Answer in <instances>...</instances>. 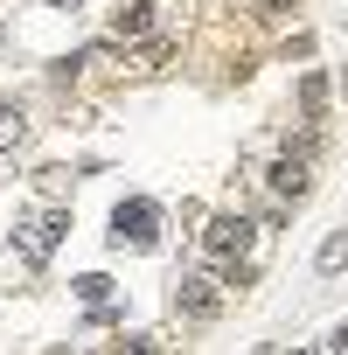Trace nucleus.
Masks as SVG:
<instances>
[{
  "mask_svg": "<svg viewBox=\"0 0 348 355\" xmlns=\"http://www.w3.org/2000/svg\"><path fill=\"white\" fill-rule=\"evenodd\" d=\"M299 105H306V119H320L327 112V77H306L299 84Z\"/></svg>",
  "mask_w": 348,
  "mask_h": 355,
  "instance_id": "obj_9",
  "label": "nucleus"
},
{
  "mask_svg": "<svg viewBox=\"0 0 348 355\" xmlns=\"http://www.w3.org/2000/svg\"><path fill=\"white\" fill-rule=\"evenodd\" d=\"M286 8H293V0H258V15H272V21H279Z\"/></svg>",
  "mask_w": 348,
  "mask_h": 355,
  "instance_id": "obj_12",
  "label": "nucleus"
},
{
  "mask_svg": "<svg viewBox=\"0 0 348 355\" xmlns=\"http://www.w3.org/2000/svg\"><path fill=\"white\" fill-rule=\"evenodd\" d=\"M174 306H182L189 320H209L223 306V279L216 272H182V279H174Z\"/></svg>",
  "mask_w": 348,
  "mask_h": 355,
  "instance_id": "obj_4",
  "label": "nucleus"
},
{
  "mask_svg": "<svg viewBox=\"0 0 348 355\" xmlns=\"http://www.w3.org/2000/svg\"><path fill=\"white\" fill-rule=\"evenodd\" d=\"M21 139H28V112H21L15 98H0V153L21 146Z\"/></svg>",
  "mask_w": 348,
  "mask_h": 355,
  "instance_id": "obj_6",
  "label": "nucleus"
},
{
  "mask_svg": "<svg viewBox=\"0 0 348 355\" xmlns=\"http://www.w3.org/2000/svg\"><path fill=\"white\" fill-rule=\"evenodd\" d=\"M313 265H320V279H334V272L348 265V230H334V237L320 244V258H313Z\"/></svg>",
  "mask_w": 348,
  "mask_h": 355,
  "instance_id": "obj_8",
  "label": "nucleus"
},
{
  "mask_svg": "<svg viewBox=\"0 0 348 355\" xmlns=\"http://www.w3.org/2000/svg\"><path fill=\"white\" fill-rule=\"evenodd\" d=\"M167 56H174V42H146V49H139V70H160Z\"/></svg>",
  "mask_w": 348,
  "mask_h": 355,
  "instance_id": "obj_11",
  "label": "nucleus"
},
{
  "mask_svg": "<svg viewBox=\"0 0 348 355\" xmlns=\"http://www.w3.org/2000/svg\"><path fill=\"white\" fill-rule=\"evenodd\" d=\"M306 189H313V139H299V146H286V153L272 160V196L299 202Z\"/></svg>",
  "mask_w": 348,
  "mask_h": 355,
  "instance_id": "obj_3",
  "label": "nucleus"
},
{
  "mask_svg": "<svg viewBox=\"0 0 348 355\" xmlns=\"http://www.w3.org/2000/svg\"><path fill=\"white\" fill-rule=\"evenodd\" d=\"M77 293H84L91 306H105V300H112V279H105V272H84V279H77Z\"/></svg>",
  "mask_w": 348,
  "mask_h": 355,
  "instance_id": "obj_10",
  "label": "nucleus"
},
{
  "mask_svg": "<svg viewBox=\"0 0 348 355\" xmlns=\"http://www.w3.org/2000/svg\"><path fill=\"white\" fill-rule=\"evenodd\" d=\"M258 230H265V223H251V216H216V223L202 230V251H209V258H237V251L258 244Z\"/></svg>",
  "mask_w": 348,
  "mask_h": 355,
  "instance_id": "obj_5",
  "label": "nucleus"
},
{
  "mask_svg": "<svg viewBox=\"0 0 348 355\" xmlns=\"http://www.w3.org/2000/svg\"><path fill=\"white\" fill-rule=\"evenodd\" d=\"M42 8H63V15H77V8H84V0H42Z\"/></svg>",
  "mask_w": 348,
  "mask_h": 355,
  "instance_id": "obj_13",
  "label": "nucleus"
},
{
  "mask_svg": "<svg viewBox=\"0 0 348 355\" xmlns=\"http://www.w3.org/2000/svg\"><path fill=\"white\" fill-rule=\"evenodd\" d=\"M112 244H132V251H153V244H160V209H153L146 196L119 202V209H112Z\"/></svg>",
  "mask_w": 348,
  "mask_h": 355,
  "instance_id": "obj_1",
  "label": "nucleus"
},
{
  "mask_svg": "<svg viewBox=\"0 0 348 355\" xmlns=\"http://www.w3.org/2000/svg\"><path fill=\"white\" fill-rule=\"evenodd\" d=\"M63 230H70L63 209H49V216H21V223H15V244H21L28 265H49V251L63 244Z\"/></svg>",
  "mask_w": 348,
  "mask_h": 355,
  "instance_id": "obj_2",
  "label": "nucleus"
},
{
  "mask_svg": "<svg viewBox=\"0 0 348 355\" xmlns=\"http://www.w3.org/2000/svg\"><path fill=\"white\" fill-rule=\"evenodd\" d=\"M327 348H348V327H334V341H327Z\"/></svg>",
  "mask_w": 348,
  "mask_h": 355,
  "instance_id": "obj_14",
  "label": "nucleus"
},
{
  "mask_svg": "<svg viewBox=\"0 0 348 355\" xmlns=\"http://www.w3.org/2000/svg\"><path fill=\"white\" fill-rule=\"evenodd\" d=\"M153 28V0H132V8H119V21H112V35H146Z\"/></svg>",
  "mask_w": 348,
  "mask_h": 355,
  "instance_id": "obj_7",
  "label": "nucleus"
}]
</instances>
